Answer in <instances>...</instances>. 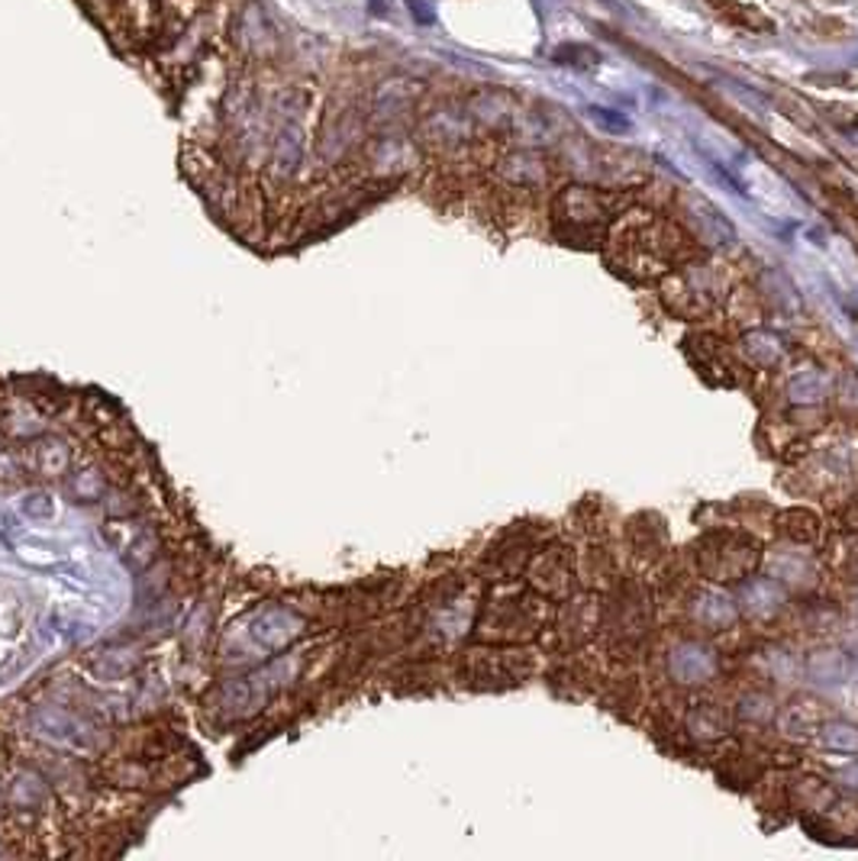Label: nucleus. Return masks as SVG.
I'll return each instance as SVG.
<instances>
[{"instance_id": "423d86ee", "label": "nucleus", "mask_w": 858, "mask_h": 861, "mask_svg": "<svg viewBox=\"0 0 858 861\" xmlns=\"http://www.w3.org/2000/svg\"><path fill=\"white\" fill-rule=\"evenodd\" d=\"M72 488L81 501H94V498H100V491H104V478H100L97 471H81V475H74Z\"/></svg>"}, {"instance_id": "7ed1b4c3", "label": "nucleus", "mask_w": 858, "mask_h": 861, "mask_svg": "<svg viewBox=\"0 0 858 861\" xmlns=\"http://www.w3.org/2000/svg\"><path fill=\"white\" fill-rule=\"evenodd\" d=\"M23 468H29L33 475L39 478H59L72 468V452L62 439H52V435H43V439H33L23 452Z\"/></svg>"}, {"instance_id": "f03ea898", "label": "nucleus", "mask_w": 858, "mask_h": 861, "mask_svg": "<svg viewBox=\"0 0 858 861\" xmlns=\"http://www.w3.org/2000/svg\"><path fill=\"white\" fill-rule=\"evenodd\" d=\"M29 729L52 742V745H65V749H91L97 745V729L87 719L74 717L62 707H36L29 714Z\"/></svg>"}, {"instance_id": "f257e3e1", "label": "nucleus", "mask_w": 858, "mask_h": 861, "mask_svg": "<svg viewBox=\"0 0 858 861\" xmlns=\"http://www.w3.org/2000/svg\"><path fill=\"white\" fill-rule=\"evenodd\" d=\"M233 46L239 56L246 59H255V62H265V59H275L282 52V36H278V26L265 16V10L259 3H246L236 16H233Z\"/></svg>"}, {"instance_id": "39448f33", "label": "nucleus", "mask_w": 858, "mask_h": 861, "mask_svg": "<svg viewBox=\"0 0 858 861\" xmlns=\"http://www.w3.org/2000/svg\"><path fill=\"white\" fill-rule=\"evenodd\" d=\"M7 797L16 810H39L49 800V785L39 772L26 768L23 775L13 778V785L7 788Z\"/></svg>"}, {"instance_id": "20e7f679", "label": "nucleus", "mask_w": 858, "mask_h": 861, "mask_svg": "<svg viewBox=\"0 0 858 861\" xmlns=\"http://www.w3.org/2000/svg\"><path fill=\"white\" fill-rule=\"evenodd\" d=\"M43 414L29 397H0V430L7 435H33L39 432Z\"/></svg>"}]
</instances>
